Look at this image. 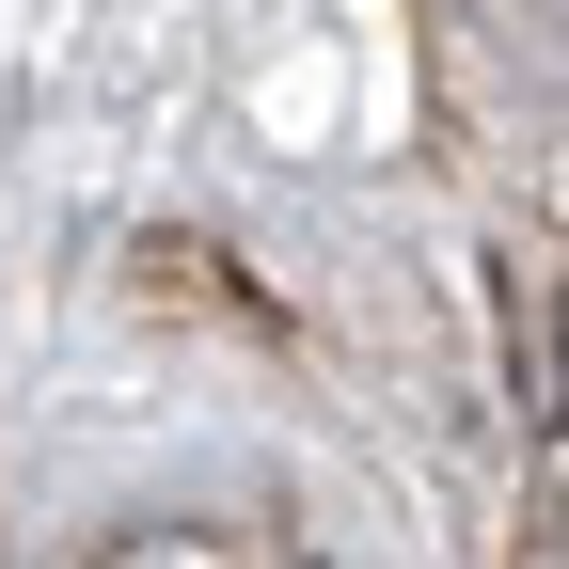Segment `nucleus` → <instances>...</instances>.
<instances>
[{
  "mask_svg": "<svg viewBox=\"0 0 569 569\" xmlns=\"http://www.w3.org/2000/svg\"><path fill=\"white\" fill-rule=\"evenodd\" d=\"M142 569H190V553H142Z\"/></svg>",
  "mask_w": 569,
  "mask_h": 569,
  "instance_id": "obj_1",
  "label": "nucleus"
}]
</instances>
